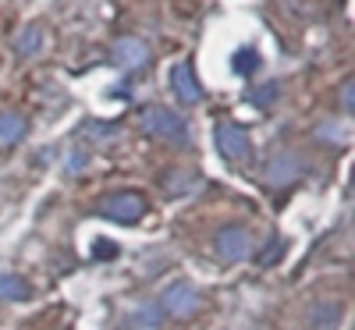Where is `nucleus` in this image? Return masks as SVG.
<instances>
[{"label":"nucleus","mask_w":355,"mask_h":330,"mask_svg":"<svg viewBox=\"0 0 355 330\" xmlns=\"http://www.w3.org/2000/svg\"><path fill=\"white\" fill-rule=\"evenodd\" d=\"M100 214L117 220V224H135L146 214V199L139 192H114L100 202Z\"/></svg>","instance_id":"1"},{"label":"nucleus","mask_w":355,"mask_h":330,"mask_svg":"<svg viewBox=\"0 0 355 330\" xmlns=\"http://www.w3.org/2000/svg\"><path fill=\"white\" fill-rule=\"evenodd\" d=\"M142 125H146V132H150V135L171 139V142H182V139L189 135V128H185V121H182V114H178V110H167V107L146 110Z\"/></svg>","instance_id":"2"},{"label":"nucleus","mask_w":355,"mask_h":330,"mask_svg":"<svg viewBox=\"0 0 355 330\" xmlns=\"http://www.w3.org/2000/svg\"><path fill=\"white\" fill-rule=\"evenodd\" d=\"M217 149H220V157H224L227 164L249 160V149H252L249 132H245L242 125H220V128H217Z\"/></svg>","instance_id":"3"},{"label":"nucleus","mask_w":355,"mask_h":330,"mask_svg":"<svg viewBox=\"0 0 355 330\" xmlns=\"http://www.w3.org/2000/svg\"><path fill=\"white\" fill-rule=\"evenodd\" d=\"M160 306H164V313H171V316H178V320H189V316L199 309V291H196L192 284H185V281H178V284H171V288L164 291Z\"/></svg>","instance_id":"4"},{"label":"nucleus","mask_w":355,"mask_h":330,"mask_svg":"<svg viewBox=\"0 0 355 330\" xmlns=\"http://www.w3.org/2000/svg\"><path fill=\"white\" fill-rule=\"evenodd\" d=\"M249 249H252V242H249V231L245 227H224L217 234V252L227 263H242L249 256Z\"/></svg>","instance_id":"5"},{"label":"nucleus","mask_w":355,"mask_h":330,"mask_svg":"<svg viewBox=\"0 0 355 330\" xmlns=\"http://www.w3.org/2000/svg\"><path fill=\"white\" fill-rule=\"evenodd\" d=\"M171 89H174V96L182 100L185 107H192V103L202 100V89H199L196 71H192L189 61H182V64H174V68H171Z\"/></svg>","instance_id":"6"},{"label":"nucleus","mask_w":355,"mask_h":330,"mask_svg":"<svg viewBox=\"0 0 355 330\" xmlns=\"http://www.w3.org/2000/svg\"><path fill=\"white\" fill-rule=\"evenodd\" d=\"M114 61L121 68H139V64H146V46L139 40H121L114 46Z\"/></svg>","instance_id":"7"},{"label":"nucleus","mask_w":355,"mask_h":330,"mask_svg":"<svg viewBox=\"0 0 355 330\" xmlns=\"http://www.w3.org/2000/svg\"><path fill=\"white\" fill-rule=\"evenodd\" d=\"M295 174H299V164H295L291 157H281V160H274L270 167H266V182L284 185V182H291Z\"/></svg>","instance_id":"8"},{"label":"nucleus","mask_w":355,"mask_h":330,"mask_svg":"<svg viewBox=\"0 0 355 330\" xmlns=\"http://www.w3.org/2000/svg\"><path fill=\"white\" fill-rule=\"evenodd\" d=\"M0 295L11 298V302H25V298H28V284L21 277H15V274H4V277H0Z\"/></svg>","instance_id":"9"},{"label":"nucleus","mask_w":355,"mask_h":330,"mask_svg":"<svg viewBox=\"0 0 355 330\" xmlns=\"http://www.w3.org/2000/svg\"><path fill=\"white\" fill-rule=\"evenodd\" d=\"M25 135V121L18 114H0V142H15Z\"/></svg>","instance_id":"10"},{"label":"nucleus","mask_w":355,"mask_h":330,"mask_svg":"<svg viewBox=\"0 0 355 330\" xmlns=\"http://www.w3.org/2000/svg\"><path fill=\"white\" fill-rule=\"evenodd\" d=\"M40 40H43V36H40V25H28L25 36L18 40V53H33V50L40 46Z\"/></svg>","instance_id":"11"},{"label":"nucleus","mask_w":355,"mask_h":330,"mask_svg":"<svg viewBox=\"0 0 355 330\" xmlns=\"http://www.w3.org/2000/svg\"><path fill=\"white\" fill-rule=\"evenodd\" d=\"M256 61H259V57H256V50L234 53V71H239V75H252V71H256Z\"/></svg>","instance_id":"12"}]
</instances>
